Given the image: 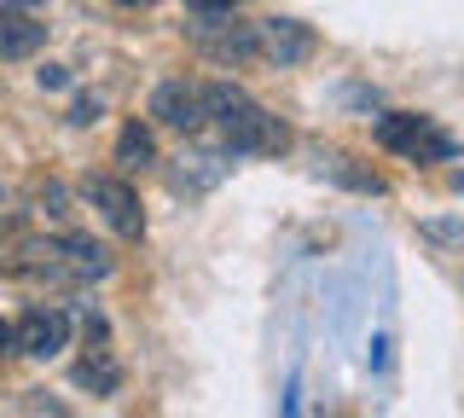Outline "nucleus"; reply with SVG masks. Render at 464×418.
<instances>
[{
  "label": "nucleus",
  "mask_w": 464,
  "mask_h": 418,
  "mask_svg": "<svg viewBox=\"0 0 464 418\" xmlns=\"http://www.w3.org/2000/svg\"><path fill=\"white\" fill-rule=\"evenodd\" d=\"M203 105H209V122L221 128V146L238 157H279L290 146V128L261 111L238 82H203Z\"/></svg>",
  "instance_id": "1"
},
{
  "label": "nucleus",
  "mask_w": 464,
  "mask_h": 418,
  "mask_svg": "<svg viewBox=\"0 0 464 418\" xmlns=\"http://www.w3.org/2000/svg\"><path fill=\"white\" fill-rule=\"evenodd\" d=\"M111 273V256L87 238H29L12 250V279L35 285H93Z\"/></svg>",
  "instance_id": "2"
},
{
  "label": "nucleus",
  "mask_w": 464,
  "mask_h": 418,
  "mask_svg": "<svg viewBox=\"0 0 464 418\" xmlns=\"http://www.w3.org/2000/svg\"><path fill=\"white\" fill-rule=\"evenodd\" d=\"M377 146L406 157V163H447L453 134L430 117H412V111H389V117H377Z\"/></svg>",
  "instance_id": "3"
},
{
  "label": "nucleus",
  "mask_w": 464,
  "mask_h": 418,
  "mask_svg": "<svg viewBox=\"0 0 464 418\" xmlns=\"http://www.w3.org/2000/svg\"><path fill=\"white\" fill-rule=\"evenodd\" d=\"M82 198H87V204H93L99 215H105L111 233H122V238H140V233H145L140 192H134V186H128L122 175H87V180H82Z\"/></svg>",
  "instance_id": "4"
},
{
  "label": "nucleus",
  "mask_w": 464,
  "mask_h": 418,
  "mask_svg": "<svg viewBox=\"0 0 464 418\" xmlns=\"http://www.w3.org/2000/svg\"><path fill=\"white\" fill-rule=\"evenodd\" d=\"M314 53H319V35L308 30V24H296V18L256 24V59H267L279 70H296V64H308Z\"/></svg>",
  "instance_id": "5"
},
{
  "label": "nucleus",
  "mask_w": 464,
  "mask_h": 418,
  "mask_svg": "<svg viewBox=\"0 0 464 418\" xmlns=\"http://www.w3.org/2000/svg\"><path fill=\"white\" fill-rule=\"evenodd\" d=\"M64 343H70V314L53 308V302L24 308V320L12 326V349H18V355H58Z\"/></svg>",
  "instance_id": "6"
},
{
  "label": "nucleus",
  "mask_w": 464,
  "mask_h": 418,
  "mask_svg": "<svg viewBox=\"0 0 464 418\" xmlns=\"http://www.w3.org/2000/svg\"><path fill=\"white\" fill-rule=\"evenodd\" d=\"M151 117H157V122H169V128H180V134H198V128L209 122V105H203V82H186V76L163 82V88L151 93Z\"/></svg>",
  "instance_id": "7"
},
{
  "label": "nucleus",
  "mask_w": 464,
  "mask_h": 418,
  "mask_svg": "<svg viewBox=\"0 0 464 418\" xmlns=\"http://www.w3.org/2000/svg\"><path fill=\"white\" fill-rule=\"evenodd\" d=\"M41 41H47V24L29 18V6H0V59H29V53H41Z\"/></svg>",
  "instance_id": "8"
},
{
  "label": "nucleus",
  "mask_w": 464,
  "mask_h": 418,
  "mask_svg": "<svg viewBox=\"0 0 464 418\" xmlns=\"http://www.w3.org/2000/svg\"><path fill=\"white\" fill-rule=\"evenodd\" d=\"M76 384L93 389V395H116V384H122V366H116L111 349H93V355L76 360Z\"/></svg>",
  "instance_id": "9"
},
{
  "label": "nucleus",
  "mask_w": 464,
  "mask_h": 418,
  "mask_svg": "<svg viewBox=\"0 0 464 418\" xmlns=\"http://www.w3.org/2000/svg\"><path fill=\"white\" fill-rule=\"evenodd\" d=\"M116 163L122 169H151L157 163V140L145 122H122V134H116Z\"/></svg>",
  "instance_id": "10"
},
{
  "label": "nucleus",
  "mask_w": 464,
  "mask_h": 418,
  "mask_svg": "<svg viewBox=\"0 0 464 418\" xmlns=\"http://www.w3.org/2000/svg\"><path fill=\"white\" fill-rule=\"evenodd\" d=\"M186 6H192L198 18H209V12H232V6H250V0H186Z\"/></svg>",
  "instance_id": "11"
},
{
  "label": "nucleus",
  "mask_w": 464,
  "mask_h": 418,
  "mask_svg": "<svg viewBox=\"0 0 464 418\" xmlns=\"http://www.w3.org/2000/svg\"><path fill=\"white\" fill-rule=\"evenodd\" d=\"M93 117H99V99H76V111H70V122H82V128H87Z\"/></svg>",
  "instance_id": "12"
},
{
  "label": "nucleus",
  "mask_w": 464,
  "mask_h": 418,
  "mask_svg": "<svg viewBox=\"0 0 464 418\" xmlns=\"http://www.w3.org/2000/svg\"><path fill=\"white\" fill-rule=\"evenodd\" d=\"M41 88H53V93H58V88H70V76H64L58 64H47V70H41Z\"/></svg>",
  "instance_id": "13"
},
{
  "label": "nucleus",
  "mask_w": 464,
  "mask_h": 418,
  "mask_svg": "<svg viewBox=\"0 0 464 418\" xmlns=\"http://www.w3.org/2000/svg\"><path fill=\"white\" fill-rule=\"evenodd\" d=\"M116 6H134L140 12V6H157V0H116Z\"/></svg>",
  "instance_id": "14"
},
{
  "label": "nucleus",
  "mask_w": 464,
  "mask_h": 418,
  "mask_svg": "<svg viewBox=\"0 0 464 418\" xmlns=\"http://www.w3.org/2000/svg\"><path fill=\"white\" fill-rule=\"evenodd\" d=\"M6 343H12V326H6V320H0V349H6Z\"/></svg>",
  "instance_id": "15"
},
{
  "label": "nucleus",
  "mask_w": 464,
  "mask_h": 418,
  "mask_svg": "<svg viewBox=\"0 0 464 418\" xmlns=\"http://www.w3.org/2000/svg\"><path fill=\"white\" fill-rule=\"evenodd\" d=\"M0 6H35V0H0Z\"/></svg>",
  "instance_id": "16"
},
{
  "label": "nucleus",
  "mask_w": 464,
  "mask_h": 418,
  "mask_svg": "<svg viewBox=\"0 0 464 418\" xmlns=\"http://www.w3.org/2000/svg\"><path fill=\"white\" fill-rule=\"evenodd\" d=\"M453 186H459V192H464V175H453Z\"/></svg>",
  "instance_id": "17"
}]
</instances>
